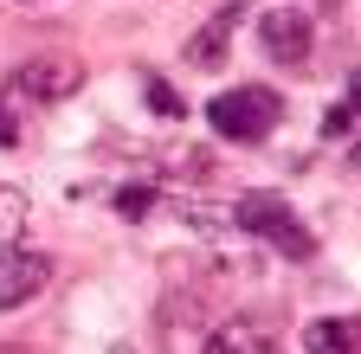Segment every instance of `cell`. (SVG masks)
Here are the masks:
<instances>
[{"label": "cell", "mask_w": 361, "mask_h": 354, "mask_svg": "<svg viewBox=\"0 0 361 354\" xmlns=\"http://www.w3.org/2000/svg\"><path fill=\"white\" fill-rule=\"evenodd\" d=\"M303 348H310V354H355V348H361V329H355L348 316L310 322V329H303Z\"/></svg>", "instance_id": "cell-8"}, {"label": "cell", "mask_w": 361, "mask_h": 354, "mask_svg": "<svg viewBox=\"0 0 361 354\" xmlns=\"http://www.w3.org/2000/svg\"><path fill=\"white\" fill-rule=\"evenodd\" d=\"M207 348L213 354H271V348H278V335H271V329H258V322H219V329H207Z\"/></svg>", "instance_id": "cell-7"}, {"label": "cell", "mask_w": 361, "mask_h": 354, "mask_svg": "<svg viewBox=\"0 0 361 354\" xmlns=\"http://www.w3.org/2000/svg\"><path fill=\"white\" fill-rule=\"evenodd\" d=\"M84 91V65L78 58H59V52H39V58H20L7 71V97L13 103H65Z\"/></svg>", "instance_id": "cell-3"}, {"label": "cell", "mask_w": 361, "mask_h": 354, "mask_svg": "<svg viewBox=\"0 0 361 354\" xmlns=\"http://www.w3.org/2000/svg\"><path fill=\"white\" fill-rule=\"evenodd\" d=\"M142 97H149V110H155L161 122H180V116H188V103H180V91H174L168 77H149V84H142Z\"/></svg>", "instance_id": "cell-11"}, {"label": "cell", "mask_w": 361, "mask_h": 354, "mask_svg": "<svg viewBox=\"0 0 361 354\" xmlns=\"http://www.w3.org/2000/svg\"><path fill=\"white\" fill-rule=\"evenodd\" d=\"M323 136H329V142H348V136H355V91H348V97L323 116Z\"/></svg>", "instance_id": "cell-12"}, {"label": "cell", "mask_w": 361, "mask_h": 354, "mask_svg": "<svg viewBox=\"0 0 361 354\" xmlns=\"http://www.w3.org/2000/svg\"><path fill=\"white\" fill-rule=\"evenodd\" d=\"M226 219H233L239 232L264 239L271 251H284L290 264H310V258H316V232L297 219V206H290L284 194H264V187H258V194H239Z\"/></svg>", "instance_id": "cell-1"}, {"label": "cell", "mask_w": 361, "mask_h": 354, "mask_svg": "<svg viewBox=\"0 0 361 354\" xmlns=\"http://www.w3.org/2000/svg\"><path fill=\"white\" fill-rule=\"evenodd\" d=\"M20 142V116H13V103H0V148H13Z\"/></svg>", "instance_id": "cell-13"}, {"label": "cell", "mask_w": 361, "mask_h": 354, "mask_svg": "<svg viewBox=\"0 0 361 354\" xmlns=\"http://www.w3.org/2000/svg\"><path fill=\"white\" fill-rule=\"evenodd\" d=\"M155 200H161V194H155L149 181H123V187L110 194V206L129 219V226H135V219H149V213H155Z\"/></svg>", "instance_id": "cell-9"}, {"label": "cell", "mask_w": 361, "mask_h": 354, "mask_svg": "<svg viewBox=\"0 0 361 354\" xmlns=\"http://www.w3.org/2000/svg\"><path fill=\"white\" fill-rule=\"evenodd\" d=\"M258 46L271 65H290L303 71L310 65V46H316V26H310V7H271L258 20Z\"/></svg>", "instance_id": "cell-4"}, {"label": "cell", "mask_w": 361, "mask_h": 354, "mask_svg": "<svg viewBox=\"0 0 361 354\" xmlns=\"http://www.w3.org/2000/svg\"><path fill=\"white\" fill-rule=\"evenodd\" d=\"M45 284H52V258H45V251L0 245V309H26Z\"/></svg>", "instance_id": "cell-5"}, {"label": "cell", "mask_w": 361, "mask_h": 354, "mask_svg": "<svg viewBox=\"0 0 361 354\" xmlns=\"http://www.w3.org/2000/svg\"><path fill=\"white\" fill-rule=\"evenodd\" d=\"M26 7H32V0H26Z\"/></svg>", "instance_id": "cell-14"}, {"label": "cell", "mask_w": 361, "mask_h": 354, "mask_svg": "<svg viewBox=\"0 0 361 354\" xmlns=\"http://www.w3.org/2000/svg\"><path fill=\"white\" fill-rule=\"evenodd\" d=\"M26 213H32L26 187H0V245H13V239H20V226H26Z\"/></svg>", "instance_id": "cell-10"}, {"label": "cell", "mask_w": 361, "mask_h": 354, "mask_svg": "<svg viewBox=\"0 0 361 354\" xmlns=\"http://www.w3.org/2000/svg\"><path fill=\"white\" fill-rule=\"evenodd\" d=\"M239 20H245V0H226V7L188 39V52H180V58H188L194 71H219L226 65V52H233V32H239Z\"/></svg>", "instance_id": "cell-6"}, {"label": "cell", "mask_w": 361, "mask_h": 354, "mask_svg": "<svg viewBox=\"0 0 361 354\" xmlns=\"http://www.w3.org/2000/svg\"><path fill=\"white\" fill-rule=\"evenodd\" d=\"M207 122H213L219 142L252 148V142H264L271 129L284 122V97L271 91V84H233V91H219V97L207 103Z\"/></svg>", "instance_id": "cell-2"}]
</instances>
